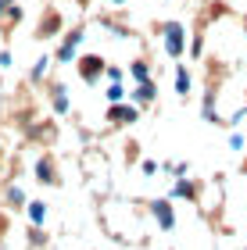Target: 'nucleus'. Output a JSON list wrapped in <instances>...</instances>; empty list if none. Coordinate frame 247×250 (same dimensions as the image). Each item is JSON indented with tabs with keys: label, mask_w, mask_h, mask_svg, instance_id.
Wrapping results in <instances>:
<instances>
[{
	"label": "nucleus",
	"mask_w": 247,
	"mask_h": 250,
	"mask_svg": "<svg viewBox=\"0 0 247 250\" xmlns=\"http://www.w3.org/2000/svg\"><path fill=\"white\" fill-rule=\"evenodd\" d=\"M0 172H4V165H0Z\"/></svg>",
	"instance_id": "28"
},
{
	"label": "nucleus",
	"mask_w": 247,
	"mask_h": 250,
	"mask_svg": "<svg viewBox=\"0 0 247 250\" xmlns=\"http://www.w3.org/2000/svg\"><path fill=\"white\" fill-rule=\"evenodd\" d=\"M50 100H54L58 115H68V89H65V83H50Z\"/></svg>",
	"instance_id": "8"
},
{
	"label": "nucleus",
	"mask_w": 247,
	"mask_h": 250,
	"mask_svg": "<svg viewBox=\"0 0 247 250\" xmlns=\"http://www.w3.org/2000/svg\"><path fill=\"white\" fill-rule=\"evenodd\" d=\"M201 50H204V40H194V43H190V58H201Z\"/></svg>",
	"instance_id": "20"
},
{
	"label": "nucleus",
	"mask_w": 247,
	"mask_h": 250,
	"mask_svg": "<svg viewBox=\"0 0 247 250\" xmlns=\"http://www.w3.org/2000/svg\"><path fill=\"white\" fill-rule=\"evenodd\" d=\"M136 118H140V107L133 104V100H129V104H122V100H118V104L108 107V122L111 125H133Z\"/></svg>",
	"instance_id": "2"
},
{
	"label": "nucleus",
	"mask_w": 247,
	"mask_h": 250,
	"mask_svg": "<svg viewBox=\"0 0 247 250\" xmlns=\"http://www.w3.org/2000/svg\"><path fill=\"white\" fill-rule=\"evenodd\" d=\"M172 197H176V200H197V186L190 183V179H176Z\"/></svg>",
	"instance_id": "10"
},
{
	"label": "nucleus",
	"mask_w": 247,
	"mask_h": 250,
	"mask_svg": "<svg viewBox=\"0 0 247 250\" xmlns=\"http://www.w3.org/2000/svg\"><path fill=\"white\" fill-rule=\"evenodd\" d=\"M229 150H244V136H240V132L229 136Z\"/></svg>",
	"instance_id": "21"
},
{
	"label": "nucleus",
	"mask_w": 247,
	"mask_h": 250,
	"mask_svg": "<svg viewBox=\"0 0 247 250\" xmlns=\"http://www.w3.org/2000/svg\"><path fill=\"white\" fill-rule=\"evenodd\" d=\"M244 118H247V107H240V111H237V115H233V118H229V125H240Z\"/></svg>",
	"instance_id": "25"
},
{
	"label": "nucleus",
	"mask_w": 247,
	"mask_h": 250,
	"mask_svg": "<svg viewBox=\"0 0 247 250\" xmlns=\"http://www.w3.org/2000/svg\"><path fill=\"white\" fill-rule=\"evenodd\" d=\"M190 89H194V75L186 72V64H176V93L186 97Z\"/></svg>",
	"instance_id": "9"
},
{
	"label": "nucleus",
	"mask_w": 247,
	"mask_h": 250,
	"mask_svg": "<svg viewBox=\"0 0 247 250\" xmlns=\"http://www.w3.org/2000/svg\"><path fill=\"white\" fill-rule=\"evenodd\" d=\"M161 36H165V54L179 61V58H183V47H186V25H183V21H165Z\"/></svg>",
	"instance_id": "1"
},
{
	"label": "nucleus",
	"mask_w": 247,
	"mask_h": 250,
	"mask_svg": "<svg viewBox=\"0 0 247 250\" xmlns=\"http://www.w3.org/2000/svg\"><path fill=\"white\" fill-rule=\"evenodd\" d=\"M100 72H108V64H104L100 54H86V58H79V75H83V83H97Z\"/></svg>",
	"instance_id": "4"
},
{
	"label": "nucleus",
	"mask_w": 247,
	"mask_h": 250,
	"mask_svg": "<svg viewBox=\"0 0 247 250\" xmlns=\"http://www.w3.org/2000/svg\"><path fill=\"white\" fill-rule=\"evenodd\" d=\"M11 64H15V58H11V50H0V72H7Z\"/></svg>",
	"instance_id": "19"
},
{
	"label": "nucleus",
	"mask_w": 247,
	"mask_h": 250,
	"mask_svg": "<svg viewBox=\"0 0 247 250\" xmlns=\"http://www.w3.org/2000/svg\"><path fill=\"white\" fill-rule=\"evenodd\" d=\"M47 68H50V58H47V54H43V58H36V64H32L29 68V83H43V75H47Z\"/></svg>",
	"instance_id": "13"
},
{
	"label": "nucleus",
	"mask_w": 247,
	"mask_h": 250,
	"mask_svg": "<svg viewBox=\"0 0 247 250\" xmlns=\"http://www.w3.org/2000/svg\"><path fill=\"white\" fill-rule=\"evenodd\" d=\"M122 97H126V86H122V83H111V86H108V100H111V104H118Z\"/></svg>",
	"instance_id": "17"
},
{
	"label": "nucleus",
	"mask_w": 247,
	"mask_h": 250,
	"mask_svg": "<svg viewBox=\"0 0 247 250\" xmlns=\"http://www.w3.org/2000/svg\"><path fill=\"white\" fill-rule=\"evenodd\" d=\"M58 32H61V18H58V11H50V15L40 21V36L50 40V36H58Z\"/></svg>",
	"instance_id": "11"
},
{
	"label": "nucleus",
	"mask_w": 247,
	"mask_h": 250,
	"mask_svg": "<svg viewBox=\"0 0 247 250\" xmlns=\"http://www.w3.org/2000/svg\"><path fill=\"white\" fill-rule=\"evenodd\" d=\"M7 18H11V21H22V7L11 4V7H7Z\"/></svg>",
	"instance_id": "24"
},
{
	"label": "nucleus",
	"mask_w": 247,
	"mask_h": 250,
	"mask_svg": "<svg viewBox=\"0 0 247 250\" xmlns=\"http://www.w3.org/2000/svg\"><path fill=\"white\" fill-rule=\"evenodd\" d=\"M43 218H47V204H43V200H29V222L43 225Z\"/></svg>",
	"instance_id": "14"
},
{
	"label": "nucleus",
	"mask_w": 247,
	"mask_h": 250,
	"mask_svg": "<svg viewBox=\"0 0 247 250\" xmlns=\"http://www.w3.org/2000/svg\"><path fill=\"white\" fill-rule=\"evenodd\" d=\"M7 204L11 208H25V193H22L18 186H7Z\"/></svg>",
	"instance_id": "16"
},
{
	"label": "nucleus",
	"mask_w": 247,
	"mask_h": 250,
	"mask_svg": "<svg viewBox=\"0 0 247 250\" xmlns=\"http://www.w3.org/2000/svg\"><path fill=\"white\" fill-rule=\"evenodd\" d=\"M244 250H247V247H244Z\"/></svg>",
	"instance_id": "29"
},
{
	"label": "nucleus",
	"mask_w": 247,
	"mask_h": 250,
	"mask_svg": "<svg viewBox=\"0 0 247 250\" xmlns=\"http://www.w3.org/2000/svg\"><path fill=\"white\" fill-rule=\"evenodd\" d=\"M186 168H190L186 161H179V165H168V172H172L176 179H186Z\"/></svg>",
	"instance_id": "18"
},
{
	"label": "nucleus",
	"mask_w": 247,
	"mask_h": 250,
	"mask_svg": "<svg viewBox=\"0 0 247 250\" xmlns=\"http://www.w3.org/2000/svg\"><path fill=\"white\" fill-rule=\"evenodd\" d=\"M40 179L43 186H58V172H54V161H47V157H40L36 161V172H32Z\"/></svg>",
	"instance_id": "7"
},
{
	"label": "nucleus",
	"mask_w": 247,
	"mask_h": 250,
	"mask_svg": "<svg viewBox=\"0 0 247 250\" xmlns=\"http://www.w3.org/2000/svg\"><path fill=\"white\" fill-rule=\"evenodd\" d=\"M108 79H111V83H122V68H115V64H108Z\"/></svg>",
	"instance_id": "22"
},
{
	"label": "nucleus",
	"mask_w": 247,
	"mask_h": 250,
	"mask_svg": "<svg viewBox=\"0 0 247 250\" xmlns=\"http://www.w3.org/2000/svg\"><path fill=\"white\" fill-rule=\"evenodd\" d=\"M129 100H133V104H151V100H158V86H154V79H151V83H136V89H133V93H129Z\"/></svg>",
	"instance_id": "6"
},
{
	"label": "nucleus",
	"mask_w": 247,
	"mask_h": 250,
	"mask_svg": "<svg viewBox=\"0 0 247 250\" xmlns=\"http://www.w3.org/2000/svg\"><path fill=\"white\" fill-rule=\"evenodd\" d=\"M201 118H204V122H222L219 118V111H215V89H208V93H204V107H201Z\"/></svg>",
	"instance_id": "12"
},
{
	"label": "nucleus",
	"mask_w": 247,
	"mask_h": 250,
	"mask_svg": "<svg viewBox=\"0 0 247 250\" xmlns=\"http://www.w3.org/2000/svg\"><path fill=\"white\" fill-rule=\"evenodd\" d=\"M83 36H86V29H83V25H75V29L68 32V36L61 40V50H58V61H61V64H68V61L75 58V54H79V43H83Z\"/></svg>",
	"instance_id": "3"
},
{
	"label": "nucleus",
	"mask_w": 247,
	"mask_h": 250,
	"mask_svg": "<svg viewBox=\"0 0 247 250\" xmlns=\"http://www.w3.org/2000/svg\"><path fill=\"white\" fill-rule=\"evenodd\" d=\"M7 7H11V4H7V0H0V15H4V11H7Z\"/></svg>",
	"instance_id": "26"
},
{
	"label": "nucleus",
	"mask_w": 247,
	"mask_h": 250,
	"mask_svg": "<svg viewBox=\"0 0 247 250\" xmlns=\"http://www.w3.org/2000/svg\"><path fill=\"white\" fill-rule=\"evenodd\" d=\"M111 4H126V0H111Z\"/></svg>",
	"instance_id": "27"
},
{
	"label": "nucleus",
	"mask_w": 247,
	"mask_h": 250,
	"mask_svg": "<svg viewBox=\"0 0 247 250\" xmlns=\"http://www.w3.org/2000/svg\"><path fill=\"white\" fill-rule=\"evenodd\" d=\"M140 168H143V175H158V165H154V161H143Z\"/></svg>",
	"instance_id": "23"
},
{
	"label": "nucleus",
	"mask_w": 247,
	"mask_h": 250,
	"mask_svg": "<svg viewBox=\"0 0 247 250\" xmlns=\"http://www.w3.org/2000/svg\"><path fill=\"white\" fill-rule=\"evenodd\" d=\"M129 75L136 79V83H151V64L147 61H133L129 64Z\"/></svg>",
	"instance_id": "15"
},
{
	"label": "nucleus",
	"mask_w": 247,
	"mask_h": 250,
	"mask_svg": "<svg viewBox=\"0 0 247 250\" xmlns=\"http://www.w3.org/2000/svg\"><path fill=\"white\" fill-rule=\"evenodd\" d=\"M151 211H154V222H158V229H176V214H172V204L165 197L161 200H151Z\"/></svg>",
	"instance_id": "5"
}]
</instances>
